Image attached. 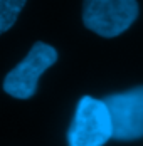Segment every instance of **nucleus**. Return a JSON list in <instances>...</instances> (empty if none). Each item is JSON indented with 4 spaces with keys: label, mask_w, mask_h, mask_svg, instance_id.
<instances>
[{
    "label": "nucleus",
    "mask_w": 143,
    "mask_h": 146,
    "mask_svg": "<svg viewBox=\"0 0 143 146\" xmlns=\"http://www.w3.org/2000/svg\"><path fill=\"white\" fill-rule=\"evenodd\" d=\"M103 102L111 117L113 139L135 141L143 138V86L110 94Z\"/></svg>",
    "instance_id": "4"
},
{
    "label": "nucleus",
    "mask_w": 143,
    "mask_h": 146,
    "mask_svg": "<svg viewBox=\"0 0 143 146\" xmlns=\"http://www.w3.org/2000/svg\"><path fill=\"white\" fill-rule=\"evenodd\" d=\"M57 60V50L45 42H35L27 56L22 59L3 79V91L17 99H29L35 94L37 82Z\"/></svg>",
    "instance_id": "3"
},
{
    "label": "nucleus",
    "mask_w": 143,
    "mask_h": 146,
    "mask_svg": "<svg viewBox=\"0 0 143 146\" xmlns=\"http://www.w3.org/2000/svg\"><path fill=\"white\" fill-rule=\"evenodd\" d=\"M136 17V0H83V24L106 39L121 35Z\"/></svg>",
    "instance_id": "2"
},
{
    "label": "nucleus",
    "mask_w": 143,
    "mask_h": 146,
    "mask_svg": "<svg viewBox=\"0 0 143 146\" xmlns=\"http://www.w3.org/2000/svg\"><path fill=\"white\" fill-rule=\"evenodd\" d=\"M27 0H0V35L17 22Z\"/></svg>",
    "instance_id": "5"
},
{
    "label": "nucleus",
    "mask_w": 143,
    "mask_h": 146,
    "mask_svg": "<svg viewBox=\"0 0 143 146\" xmlns=\"http://www.w3.org/2000/svg\"><path fill=\"white\" fill-rule=\"evenodd\" d=\"M111 138V117L103 99L81 98L67 129V146H104Z\"/></svg>",
    "instance_id": "1"
}]
</instances>
